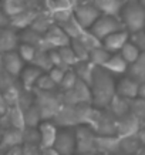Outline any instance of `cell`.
<instances>
[{"instance_id":"6da1fadb","label":"cell","mask_w":145,"mask_h":155,"mask_svg":"<svg viewBox=\"0 0 145 155\" xmlns=\"http://www.w3.org/2000/svg\"><path fill=\"white\" fill-rule=\"evenodd\" d=\"M93 105L97 108H107L111 98L117 93V85L114 83L112 74L103 67H95L94 78L91 83Z\"/></svg>"},{"instance_id":"7a4b0ae2","label":"cell","mask_w":145,"mask_h":155,"mask_svg":"<svg viewBox=\"0 0 145 155\" xmlns=\"http://www.w3.org/2000/svg\"><path fill=\"white\" fill-rule=\"evenodd\" d=\"M120 19L128 31H141L145 27V7L138 0H128L122 6Z\"/></svg>"},{"instance_id":"3957f363","label":"cell","mask_w":145,"mask_h":155,"mask_svg":"<svg viewBox=\"0 0 145 155\" xmlns=\"http://www.w3.org/2000/svg\"><path fill=\"white\" fill-rule=\"evenodd\" d=\"M56 91V90H54ZM54 91H38L33 90L34 95V104L40 110L43 120H53L57 111L63 105V97L61 94H56Z\"/></svg>"},{"instance_id":"277c9868","label":"cell","mask_w":145,"mask_h":155,"mask_svg":"<svg viewBox=\"0 0 145 155\" xmlns=\"http://www.w3.org/2000/svg\"><path fill=\"white\" fill-rule=\"evenodd\" d=\"M124 24H122L120 17L115 16H107V14H101L98 19L95 20V23L91 26V33L97 38L103 41L104 38L110 36V34L115 33L118 30H124Z\"/></svg>"},{"instance_id":"5b68a950","label":"cell","mask_w":145,"mask_h":155,"mask_svg":"<svg viewBox=\"0 0 145 155\" xmlns=\"http://www.w3.org/2000/svg\"><path fill=\"white\" fill-rule=\"evenodd\" d=\"M75 131V141H77V154L90 155L97 154L95 148V137L97 134L90 125H77Z\"/></svg>"},{"instance_id":"8992f818","label":"cell","mask_w":145,"mask_h":155,"mask_svg":"<svg viewBox=\"0 0 145 155\" xmlns=\"http://www.w3.org/2000/svg\"><path fill=\"white\" fill-rule=\"evenodd\" d=\"M61 97H63V104H68V105H77V104H83V103L93 104L91 87L87 83L81 81L80 78L74 84V87L64 91L61 94Z\"/></svg>"},{"instance_id":"52a82bcc","label":"cell","mask_w":145,"mask_h":155,"mask_svg":"<svg viewBox=\"0 0 145 155\" xmlns=\"http://www.w3.org/2000/svg\"><path fill=\"white\" fill-rule=\"evenodd\" d=\"M73 14H74V19L80 23V26L84 28H91L95 20L98 19L101 13L98 12V9L94 6V3L91 0L88 2H81L80 5H77L73 9Z\"/></svg>"},{"instance_id":"ba28073f","label":"cell","mask_w":145,"mask_h":155,"mask_svg":"<svg viewBox=\"0 0 145 155\" xmlns=\"http://www.w3.org/2000/svg\"><path fill=\"white\" fill-rule=\"evenodd\" d=\"M91 128L97 135H117V118L110 111L100 108L98 115L94 120Z\"/></svg>"},{"instance_id":"9c48e42d","label":"cell","mask_w":145,"mask_h":155,"mask_svg":"<svg viewBox=\"0 0 145 155\" xmlns=\"http://www.w3.org/2000/svg\"><path fill=\"white\" fill-rule=\"evenodd\" d=\"M54 148L60 155H71L77 152V141H75L74 128H58Z\"/></svg>"},{"instance_id":"30bf717a","label":"cell","mask_w":145,"mask_h":155,"mask_svg":"<svg viewBox=\"0 0 145 155\" xmlns=\"http://www.w3.org/2000/svg\"><path fill=\"white\" fill-rule=\"evenodd\" d=\"M43 36H44L47 47L50 48V50L51 48L64 47V46H70V43H71V38L68 37V34L58 24H53Z\"/></svg>"},{"instance_id":"8fae6325","label":"cell","mask_w":145,"mask_h":155,"mask_svg":"<svg viewBox=\"0 0 145 155\" xmlns=\"http://www.w3.org/2000/svg\"><path fill=\"white\" fill-rule=\"evenodd\" d=\"M53 121L58 128H75L78 125V118H77V111L75 105H68L63 104L61 108L57 111Z\"/></svg>"},{"instance_id":"7c38bea8","label":"cell","mask_w":145,"mask_h":155,"mask_svg":"<svg viewBox=\"0 0 145 155\" xmlns=\"http://www.w3.org/2000/svg\"><path fill=\"white\" fill-rule=\"evenodd\" d=\"M141 125H142L141 118H138L135 114L128 113L124 117L117 118V135L120 138L135 135L137 131L141 128Z\"/></svg>"},{"instance_id":"4fadbf2b","label":"cell","mask_w":145,"mask_h":155,"mask_svg":"<svg viewBox=\"0 0 145 155\" xmlns=\"http://www.w3.org/2000/svg\"><path fill=\"white\" fill-rule=\"evenodd\" d=\"M38 132H40V147L41 148H50L54 147L57 134H58V127H57L54 121H48L44 120L38 124Z\"/></svg>"},{"instance_id":"5bb4252c","label":"cell","mask_w":145,"mask_h":155,"mask_svg":"<svg viewBox=\"0 0 145 155\" xmlns=\"http://www.w3.org/2000/svg\"><path fill=\"white\" fill-rule=\"evenodd\" d=\"M97 152L112 155L120 152V137L118 135H97L95 137Z\"/></svg>"},{"instance_id":"9a60e30c","label":"cell","mask_w":145,"mask_h":155,"mask_svg":"<svg viewBox=\"0 0 145 155\" xmlns=\"http://www.w3.org/2000/svg\"><path fill=\"white\" fill-rule=\"evenodd\" d=\"M128 38H130V31L124 28V30H118L115 33L107 36L101 43L110 53H120L124 44L128 41Z\"/></svg>"},{"instance_id":"2e32d148","label":"cell","mask_w":145,"mask_h":155,"mask_svg":"<svg viewBox=\"0 0 145 155\" xmlns=\"http://www.w3.org/2000/svg\"><path fill=\"white\" fill-rule=\"evenodd\" d=\"M3 67H5V71L12 74L13 77H19L21 70L24 68V61L23 58L20 57V54L16 50L9 53H5L3 54Z\"/></svg>"},{"instance_id":"e0dca14e","label":"cell","mask_w":145,"mask_h":155,"mask_svg":"<svg viewBox=\"0 0 145 155\" xmlns=\"http://www.w3.org/2000/svg\"><path fill=\"white\" fill-rule=\"evenodd\" d=\"M115 88H117V94L128 100H134L138 97V93H140V81L132 77H125L120 80Z\"/></svg>"},{"instance_id":"ac0fdd59","label":"cell","mask_w":145,"mask_h":155,"mask_svg":"<svg viewBox=\"0 0 145 155\" xmlns=\"http://www.w3.org/2000/svg\"><path fill=\"white\" fill-rule=\"evenodd\" d=\"M107 108L115 118L124 117V115H127L128 113H131V100H128V98H125V97H122V95L115 93V95L111 98V101H110Z\"/></svg>"},{"instance_id":"d6986e66","label":"cell","mask_w":145,"mask_h":155,"mask_svg":"<svg viewBox=\"0 0 145 155\" xmlns=\"http://www.w3.org/2000/svg\"><path fill=\"white\" fill-rule=\"evenodd\" d=\"M17 47H19V36L7 27L0 28V54L17 50Z\"/></svg>"},{"instance_id":"ffe728a7","label":"cell","mask_w":145,"mask_h":155,"mask_svg":"<svg viewBox=\"0 0 145 155\" xmlns=\"http://www.w3.org/2000/svg\"><path fill=\"white\" fill-rule=\"evenodd\" d=\"M91 2L101 14L115 16V17H120L124 6V0H91Z\"/></svg>"},{"instance_id":"44dd1931","label":"cell","mask_w":145,"mask_h":155,"mask_svg":"<svg viewBox=\"0 0 145 155\" xmlns=\"http://www.w3.org/2000/svg\"><path fill=\"white\" fill-rule=\"evenodd\" d=\"M41 74H43V71L40 68H37V67H34L33 64L30 67H24L19 75L20 81H21V87L24 90H27V91H33L38 77Z\"/></svg>"},{"instance_id":"7402d4cb","label":"cell","mask_w":145,"mask_h":155,"mask_svg":"<svg viewBox=\"0 0 145 155\" xmlns=\"http://www.w3.org/2000/svg\"><path fill=\"white\" fill-rule=\"evenodd\" d=\"M128 67H130V64L122 58V56L120 53H112L111 56H110V58L107 60V63L104 64L103 68H105L112 75H120V74L127 73Z\"/></svg>"},{"instance_id":"603a6c76","label":"cell","mask_w":145,"mask_h":155,"mask_svg":"<svg viewBox=\"0 0 145 155\" xmlns=\"http://www.w3.org/2000/svg\"><path fill=\"white\" fill-rule=\"evenodd\" d=\"M16 145H23V130H19L16 127H9L3 130L2 147L10 148Z\"/></svg>"},{"instance_id":"cb8c5ba5","label":"cell","mask_w":145,"mask_h":155,"mask_svg":"<svg viewBox=\"0 0 145 155\" xmlns=\"http://www.w3.org/2000/svg\"><path fill=\"white\" fill-rule=\"evenodd\" d=\"M74 71L80 80L91 85L94 78V73H95V66L94 64H91L90 61H80L74 66Z\"/></svg>"},{"instance_id":"d4e9b609","label":"cell","mask_w":145,"mask_h":155,"mask_svg":"<svg viewBox=\"0 0 145 155\" xmlns=\"http://www.w3.org/2000/svg\"><path fill=\"white\" fill-rule=\"evenodd\" d=\"M7 117H9L10 125L16 127L19 130H24L26 128V120H24V110L20 107L19 104H14L9 108L7 111Z\"/></svg>"},{"instance_id":"484cf974","label":"cell","mask_w":145,"mask_h":155,"mask_svg":"<svg viewBox=\"0 0 145 155\" xmlns=\"http://www.w3.org/2000/svg\"><path fill=\"white\" fill-rule=\"evenodd\" d=\"M111 54L112 53H110L107 48L101 44V46H97V47H94L90 50L88 61L91 64H94L95 67H104V64L107 63V60L110 58Z\"/></svg>"},{"instance_id":"4316f807","label":"cell","mask_w":145,"mask_h":155,"mask_svg":"<svg viewBox=\"0 0 145 155\" xmlns=\"http://www.w3.org/2000/svg\"><path fill=\"white\" fill-rule=\"evenodd\" d=\"M141 148H142V145L138 141L137 135H130V137L120 138V152L137 155L141 151Z\"/></svg>"},{"instance_id":"83f0119b","label":"cell","mask_w":145,"mask_h":155,"mask_svg":"<svg viewBox=\"0 0 145 155\" xmlns=\"http://www.w3.org/2000/svg\"><path fill=\"white\" fill-rule=\"evenodd\" d=\"M53 24H54V20H53L50 13H47V14L38 13L37 16L34 17L33 21H31V24H30V28H33L34 31H37V33H40V34H44Z\"/></svg>"},{"instance_id":"f1b7e54d","label":"cell","mask_w":145,"mask_h":155,"mask_svg":"<svg viewBox=\"0 0 145 155\" xmlns=\"http://www.w3.org/2000/svg\"><path fill=\"white\" fill-rule=\"evenodd\" d=\"M120 54H121L122 58L131 66L132 63H135V61L140 58V56L142 54V51L138 48V46H137L135 43L128 40V41L124 44V47L120 50Z\"/></svg>"},{"instance_id":"f546056e","label":"cell","mask_w":145,"mask_h":155,"mask_svg":"<svg viewBox=\"0 0 145 155\" xmlns=\"http://www.w3.org/2000/svg\"><path fill=\"white\" fill-rule=\"evenodd\" d=\"M31 64L34 67L40 68L43 73H47V71H50L54 67L51 63V58H50V54H48L47 50H37L33 61H31Z\"/></svg>"},{"instance_id":"4dcf8cb0","label":"cell","mask_w":145,"mask_h":155,"mask_svg":"<svg viewBox=\"0 0 145 155\" xmlns=\"http://www.w3.org/2000/svg\"><path fill=\"white\" fill-rule=\"evenodd\" d=\"M24 120H26V127H31V128H37L38 124L41 122V114L40 110L37 108L36 104L30 105L28 108L24 110Z\"/></svg>"},{"instance_id":"1f68e13d","label":"cell","mask_w":145,"mask_h":155,"mask_svg":"<svg viewBox=\"0 0 145 155\" xmlns=\"http://www.w3.org/2000/svg\"><path fill=\"white\" fill-rule=\"evenodd\" d=\"M57 50H58V53H60L63 64H64L67 68L74 67L77 63H80V60L77 58V56H75L74 50L71 48V46H64V47H60V48H57Z\"/></svg>"},{"instance_id":"d6a6232c","label":"cell","mask_w":145,"mask_h":155,"mask_svg":"<svg viewBox=\"0 0 145 155\" xmlns=\"http://www.w3.org/2000/svg\"><path fill=\"white\" fill-rule=\"evenodd\" d=\"M71 48L74 50L75 56L78 58L80 61H88V57H90V48L85 46L84 43L78 40V38H73L70 43Z\"/></svg>"},{"instance_id":"836d02e7","label":"cell","mask_w":145,"mask_h":155,"mask_svg":"<svg viewBox=\"0 0 145 155\" xmlns=\"http://www.w3.org/2000/svg\"><path fill=\"white\" fill-rule=\"evenodd\" d=\"M57 87H58V85H57L56 83H54V80L48 75V73H43V74L38 77L34 90H38V91H54Z\"/></svg>"},{"instance_id":"e575fe53","label":"cell","mask_w":145,"mask_h":155,"mask_svg":"<svg viewBox=\"0 0 145 155\" xmlns=\"http://www.w3.org/2000/svg\"><path fill=\"white\" fill-rule=\"evenodd\" d=\"M36 51H37V48L31 44H27V43H21L17 47V53L20 54V57L23 58L24 63H28V64H31V61L36 56Z\"/></svg>"},{"instance_id":"d590c367","label":"cell","mask_w":145,"mask_h":155,"mask_svg":"<svg viewBox=\"0 0 145 155\" xmlns=\"http://www.w3.org/2000/svg\"><path fill=\"white\" fill-rule=\"evenodd\" d=\"M43 5H44L48 13H54L58 10L73 9L68 0H43Z\"/></svg>"},{"instance_id":"8d00e7d4","label":"cell","mask_w":145,"mask_h":155,"mask_svg":"<svg viewBox=\"0 0 145 155\" xmlns=\"http://www.w3.org/2000/svg\"><path fill=\"white\" fill-rule=\"evenodd\" d=\"M131 71H132V78L140 80L142 77H145V53H142L140 56V58L132 63L131 66Z\"/></svg>"},{"instance_id":"74e56055","label":"cell","mask_w":145,"mask_h":155,"mask_svg":"<svg viewBox=\"0 0 145 155\" xmlns=\"http://www.w3.org/2000/svg\"><path fill=\"white\" fill-rule=\"evenodd\" d=\"M23 144H38L40 145V132H38V128H31V127L24 128Z\"/></svg>"},{"instance_id":"f35d334b","label":"cell","mask_w":145,"mask_h":155,"mask_svg":"<svg viewBox=\"0 0 145 155\" xmlns=\"http://www.w3.org/2000/svg\"><path fill=\"white\" fill-rule=\"evenodd\" d=\"M78 80V77L75 74V71H71V70H67V73L64 74V78L61 80L60 83V87L63 91H67V90H70L74 87V84L77 83Z\"/></svg>"},{"instance_id":"ab89813d","label":"cell","mask_w":145,"mask_h":155,"mask_svg":"<svg viewBox=\"0 0 145 155\" xmlns=\"http://www.w3.org/2000/svg\"><path fill=\"white\" fill-rule=\"evenodd\" d=\"M48 73V75L51 77L53 80H54V83H56L57 85H60L61 80L64 78V74L67 73V68H63V67H53L50 71H47Z\"/></svg>"},{"instance_id":"60d3db41","label":"cell","mask_w":145,"mask_h":155,"mask_svg":"<svg viewBox=\"0 0 145 155\" xmlns=\"http://www.w3.org/2000/svg\"><path fill=\"white\" fill-rule=\"evenodd\" d=\"M23 155H41L38 144H23Z\"/></svg>"},{"instance_id":"b9f144b4","label":"cell","mask_w":145,"mask_h":155,"mask_svg":"<svg viewBox=\"0 0 145 155\" xmlns=\"http://www.w3.org/2000/svg\"><path fill=\"white\" fill-rule=\"evenodd\" d=\"M9 103H7V100L5 98V95H3V93H0V114L3 115V114H6L7 111H9Z\"/></svg>"},{"instance_id":"7bdbcfd3","label":"cell","mask_w":145,"mask_h":155,"mask_svg":"<svg viewBox=\"0 0 145 155\" xmlns=\"http://www.w3.org/2000/svg\"><path fill=\"white\" fill-rule=\"evenodd\" d=\"M5 155H23V147H10V148H7V151H5Z\"/></svg>"},{"instance_id":"ee69618b","label":"cell","mask_w":145,"mask_h":155,"mask_svg":"<svg viewBox=\"0 0 145 155\" xmlns=\"http://www.w3.org/2000/svg\"><path fill=\"white\" fill-rule=\"evenodd\" d=\"M9 24H10L9 14L6 13L5 10H0V28H2V27H7Z\"/></svg>"},{"instance_id":"f6af8a7d","label":"cell","mask_w":145,"mask_h":155,"mask_svg":"<svg viewBox=\"0 0 145 155\" xmlns=\"http://www.w3.org/2000/svg\"><path fill=\"white\" fill-rule=\"evenodd\" d=\"M135 135H137V138H138V141L141 142V145L145 147V127H142V125H141V128L137 131Z\"/></svg>"},{"instance_id":"bcb514c9","label":"cell","mask_w":145,"mask_h":155,"mask_svg":"<svg viewBox=\"0 0 145 155\" xmlns=\"http://www.w3.org/2000/svg\"><path fill=\"white\" fill-rule=\"evenodd\" d=\"M41 155H60V154H58V151L54 147H50V148H43Z\"/></svg>"},{"instance_id":"7dc6e473","label":"cell","mask_w":145,"mask_h":155,"mask_svg":"<svg viewBox=\"0 0 145 155\" xmlns=\"http://www.w3.org/2000/svg\"><path fill=\"white\" fill-rule=\"evenodd\" d=\"M138 97L145 100V83L144 84H140V93H138Z\"/></svg>"},{"instance_id":"c3c4849f","label":"cell","mask_w":145,"mask_h":155,"mask_svg":"<svg viewBox=\"0 0 145 155\" xmlns=\"http://www.w3.org/2000/svg\"><path fill=\"white\" fill-rule=\"evenodd\" d=\"M5 71V67H3V54H0V74Z\"/></svg>"},{"instance_id":"681fc988","label":"cell","mask_w":145,"mask_h":155,"mask_svg":"<svg viewBox=\"0 0 145 155\" xmlns=\"http://www.w3.org/2000/svg\"><path fill=\"white\" fill-rule=\"evenodd\" d=\"M2 140H3V130L0 128V145H2Z\"/></svg>"},{"instance_id":"f907efd6","label":"cell","mask_w":145,"mask_h":155,"mask_svg":"<svg viewBox=\"0 0 145 155\" xmlns=\"http://www.w3.org/2000/svg\"><path fill=\"white\" fill-rule=\"evenodd\" d=\"M112 155H132V154H124V152H117V154H112Z\"/></svg>"},{"instance_id":"816d5d0a","label":"cell","mask_w":145,"mask_h":155,"mask_svg":"<svg viewBox=\"0 0 145 155\" xmlns=\"http://www.w3.org/2000/svg\"><path fill=\"white\" fill-rule=\"evenodd\" d=\"M138 2H140L141 5H142V6H144V7H145V0H138Z\"/></svg>"},{"instance_id":"f5cc1de1","label":"cell","mask_w":145,"mask_h":155,"mask_svg":"<svg viewBox=\"0 0 145 155\" xmlns=\"http://www.w3.org/2000/svg\"><path fill=\"white\" fill-rule=\"evenodd\" d=\"M137 155H145V151H140V152H138Z\"/></svg>"},{"instance_id":"db71d44e","label":"cell","mask_w":145,"mask_h":155,"mask_svg":"<svg viewBox=\"0 0 145 155\" xmlns=\"http://www.w3.org/2000/svg\"><path fill=\"white\" fill-rule=\"evenodd\" d=\"M80 2H88V0H80Z\"/></svg>"},{"instance_id":"11a10c76","label":"cell","mask_w":145,"mask_h":155,"mask_svg":"<svg viewBox=\"0 0 145 155\" xmlns=\"http://www.w3.org/2000/svg\"><path fill=\"white\" fill-rule=\"evenodd\" d=\"M71 155H80V154H77V152H75V154H71Z\"/></svg>"},{"instance_id":"9f6ffc18","label":"cell","mask_w":145,"mask_h":155,"mask_svg":"<svg viewBox=\"0 0 145 155\" xmlns=\"http://www.w3.org/2000/svg\"><path fill=\"white\" fill-rule=\"evenodd\" d=\"M0 117H2V114H0Z\"/></svg>"}]
</instances>
